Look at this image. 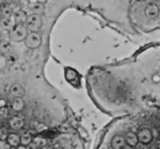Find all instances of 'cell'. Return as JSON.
<instances>
[{
	"instance_id": "1",
	"label": "cell",
	"mask_w": 160,
	"mask_h": 149,
	"mask_svg": "<svg viewBox=\"0 0 160 149\" xmlns=\"http://www.w3.org/2000/svg\"><path fill=\"white\" fill-rule=\"evenodd\" d=\"M28 34V28L24 24H15L10 31L9 36L14 42H21L25 40Z\"/></svg>"
},
{
	"instance_id": "2",
	"label": "cell",
	"mask_w": 160,
	"mask_h": 149,
	"mask_svg": "<svg viewBox=\"0 0 160 149\" xmlns=\"http://www.w3.org/2000/svg\"><path fill=\"white\" fill-rule=\"evenodd\" d=\"M26 27L28 30L29 29L32 32H37L42 25V20L41 18L40 15L38 14H31L30 16H28V18L26 20Z\"/></svg>"
},
{
	"instance_id": "3",
	"label": "cell",
	"mask_w": 160,
	"mask_h": 149,
	"mask_svg": "<svg viewBox=\"0 0 160 149\" xmlns=\"http://www.w3.org/2000/svg\"><path fill=\"white\" fill-rule=\"evenodd\" d=\"M41 43L42 38L37 32H31L25 38V45L28 48H36L40 46Z\"/></svg>"
},
{
	"instance_id": "4",
	"label": "cell",
	"mask_w": 160,
	"mask_h": 149,
	"mask_svg": "<svg viewBox=\"0 0 160 149\" xmlns=\"http://www.w3.org/2000/svg\"><path fill=\"white\" fill-rule=\"evenodd\" d=\"M137 137L139 142L144 144L150 143L152 140V134L151 131L148 129L141 130L138 134Z\"/></svg>"
},
{
	"instance_id": "5",
	"label": "cell",
	"mask_w": 160,
	"mask_h": 149,
	"mask_svg": "<svg viewBox=\"0 0 160 149\" xmlns=\"http://www.w3.org/2000/svg\"><path fill=\"white\" fill-rule=\"evenodd\" d=\"M12 20L15 24H23L26 23L28 15L23 9H18L12 13Z\"/></svg>"
},
{
	"instance_id": "6",
	"label": "cell",
	"mask_w": 160,
	"mask_h": 149,
	"mask_svg": "<svg viewBox=\"0 0 160 149\" xmlns=\"http://www.w3.org/2000/svg\"><path fill=\"white\" fill-rule=\"evenodd\" d=\"M65 76L69 82L72 83V81H75L76 82V85L78 84H79V76H78V73L74 70H73V69H66Z\"/></svg>"
},
{
	"instance_id": "7",
	"label": "cell",
	"mask_w": 160,
	"mask_h": 149,
	"mask_svg": "<svg viewBox=\"0 0 160 149\" xmlns=\"http://www.w3.org/2000/svg\"><path fill=\"white\" fill-rule=\"evenodd\" d=\"M159 12V9L157 5L156 4H150L145 8V15L149 18H155L158 16Z\"/></svg>"
},
{
	"instance_id": "8",
	"label": "cell",
	"mask_w": 160,
	"mask_h": 149,
	"mask_svg": "<svg viewBox=\"0 0 160 149\" xmlns=\"http://www.w3.org/2000/svg\"><path fill=\"white\" fill-rule=\"evenodd\" d=\"M125 138L120 135L115 136L112 140V147L113 149H122L125 146Z\"/></svg>"
},
{
	"instance_id": "9",
	"label": "cell",
	"mask_w": 160,
	"mask_h": 149,
	"mask_svg": "<svg viewBox=\"0 0 160 149\" xmlns=\"http://www.w3.org/2000/svg\"><path fill=\"white\" fill-rule=\"evenodd\" d=\"M9 126L13 130H20L23 126V119L17 117H13L9 121Z\"/></svg>"
},
{
	"instance_id": "10",
	"label": "cell",
	"mask_w": 160,
	"mask_h": 149,
	"mask_svg": "<svg viewBox=\"0 0 160 149\" xmlns=\"http://www.w3.org/2000/svg\"><path fill=\"white\" fill-rule=\"evenodd\" d=\"M125 142L128 144V145L131 147H135V145L138 143V139L137 135L133 132H129L127 134Z\"/></svg>"
},
{
	"instance_id": "11",
	"label": "cell",
	"mask_w": 160,
	"mask_h": 149,
	"mask_svg": "<svg viewBox=\"0 0 160 149\" xmlns=\"http://www.w3.org/2000/svg\"><path fill=\"white\" fill-rule=\"evenodd\" d=\"M0 10H1L2 14L5 17H10L13 13V9H12V6L9 4H6V3H3L1 5Z\"/></svg>"
},
{
	"instance_id": "12",
	"label": "cell",
	"mask_w": 160,
	"mask_h": 149,
	"mask_svg": "<svg viewBox=\"0 0 160 149\" xmlns=\"http://www.w3.org/2000/svg\"><path fill=\"white\" fill-rule=\"evenodd\" d=\"M11 93L16 97V98H21L24 95V89L23 87L19 84H14L11 87Z\"/></svg>"
},
{
	"instance_id": "13",
	"label": "cell",
	"mask_w": 160,
	"mask_h": 149,
	"mask_svg": "<svg viewBox=\"0 0 160 149\" xmlns=\"http://www.w3.org/2000/svg\"><path fill=\"white\" fill-rule=\"evenodd\" d=\"M2 27L4 30H8V31H11L15 26L14 24V21L12 18L10 17H5L1 22Z\"/></svg>"
},
{
	"instance_id": "14",
	"label": "cell",
	"mask_w": 160,
	"mask_h": 149,
	"mask_svg": "<svg viewBox=\"0 0 160 149\" xmlns=\"http://www.w3.org/2000/svg\"><path fill=\"white\" fill-rule=\"evenodd\" d=\"M8 143L9 144L10 146L16 147L20 144V137H19L17 134H11L8 136L7 137Z\"/></svg>"
},
{
	"instance_id": "15",
	"label": "cell",
	"mask_w": 160,
	"mask_h": 149,
	"mask_svg": "<svg viewBox=\"0 0 160 149\" xmlns=\"http://www.w3.org/2000/svg\"><path fill=\"white\" fill-rule=\"evenodd\" d=\"M24 103H23V100L21 98H15L12 102V108L16 111L21 110L23 108Z\"/></svg>"
},
{
	"instance_id": "16",
	"label": "cell",
	"mask_w": 160,
	"mask_h": 149,
	"mask_svg": "<svg viewBox=\"0 0 160 149\" xmlns=\"http://www.w3.org/2000/svg\"><path fill=\"white\" fill-rule=\"evenodd\" d=\"M31 10L33 11V12H34V14H38V15H39L40 13L43 12L44 11L43 4L37 2L35 3V4L32 5V6H31Z\"/></svg>"
},
{
	"instance_id": "17",
	"label": "cell",
	"mask_w": 160,
	"mask_h": 149,
	"mask_svg": "<svg viewBox=\"0 0 160 149\" xmlns=\"http://www.w3.org/2000/svg\"><path fill=\"white\" fill-rule=\"evenodd\" d=\"M31 142V137L29 134L26 133V134H22V136L20 137V143L22 144V145L23 146H28V145H30Z\"/></svg>"
},
{
	"instance_id": "18",
	"label": "cell",
	"mask_w": 160,
	"mask_h": 149,
	"mask_svg": "<svg viewBox=\"0 0 160 149\" xmlns=\"http://www.w3.org/2000/svg\"><path fill=\"white\" fill-rule=\"evenodd\" d=\"M47 142L45 138L41 137H37L34 139V144L37 147H44L46 145Z\"/></svg>"
},
{
	"instance_id": "19",
	"label": "cell",
	"mask_w": 160,
	"mask_h": 149,
	"mask_svg": "<svg viewBox=\"0 0 160 149\" xmlns=\"http://www.w3.org/2000/svg\"><path fill=\"white\" fill-rule=\"evenodd\" d=\"M11 146L8 142L5 141H0V149H10Z\"/></svg>"
},
{
	"instance_id": "20",
	"label": "cell",
	"mask_w": 160,
	"mask_h": 149,
	"mask_svg": "<svg viewBox=\"0 0 160 149\" xmlns=\"http://www.w3.org/2000/svg\"><path fill=\"white\" fill-rule=\"evenodd\" d=\"M135 148L136 149H148V147H147L146 144L142 143V142L138 143L137 145H135Z\"/></svg>"
},
{
	"instance_id": "21",
	"label": "cell",
	"mask_w": 160,
	"mask_h": 149,
	"mask_svg": "<svg viewBox=\"0 0 160 149\" xmlns=\"http://www.w3.org/2000/svg\"><path fill=\"white\" fill-rule=\"evenodd\" d=\"M27 149H37V146L34 143H31L27 146Z\"/></svg>"
},
{
	"instance_id": "22",
	"label": "cell",
	"mask_w": 160,
	"mask_h": 149,
	"mask_svg": "<svg viewBox=\"0 0 160 149\" xmlns=\"http://www.w3.org/2000/svg\"><path fill=\"white\" fill-rule=\"evenodd\" d=\"M155 147H156L157 149H160V140L157 141V142H156V145H155Z\"/></svg>"
},
{
	"instance_id": "23",
	"label": "cell",
	"mask_w": 160,
	"mask_h": 149,
	"mask_svg": "<svg viewBox=\"0 0 160 149\" xmlns=\"http://www.w3.org/2000/svg\"><path fill=\"white\" fill-rule=\"evenodd\" d=\"M36 1H37V2L42 3V4H44V3L48 1V0H36Z\"/></svg>"
},
{
	"instance_id": "24",
	"label": "cell",
	"mask_w": 160,
	"mask_h": 149,
	"mask_svg": "<svg viewBox=\"0 0 160 149\" xmlns=\"http://www.w3.org/2000/svg\"><path fill=\"white\" fill-rule=\"evenodd\" d=\"M122 149H134V148H133V147L130 146V145H125V146Z\"/></svg>"
},
{
	"instance_id": "25",
	"label": "cell",
	"mask_w": 160,
	"mask_h": 149,
	"mask_svg": "<svg viewBox=\"0 0 160 149\" xmlns=\"http://www.w3.org/2000/svg\"><path fill=\"white\" fill-rule=\"evenodd\" d=\"M17 149H27L26 146H23V145H21V146H19Z\"/></svg>"
},
{
	"instance_id": "26",
	"label": "cell",
	"mask_w": 160,
	"mask_h": 149,
	"mask_svg": "<svg viewBox=\"0 0 160 149\" xmlns=\"http://www.w3.org/2000/svg\"><path fill=\"white\" fill-rule=\"evenodd\" d=\"M148 149H157V148H156V147L154 146V147H152V148H148Z\"/></svg>"
},
{
	"instance_id": "27",
	"label": "cell",
	"mask_w": 160,
	"mask_h": 149,
	"mask_svg": "<svg viewBox=\"0 0 160 149\" xmlns=\"http://www.w3.org/2000/svg\"><path fill=\"white\" fill-rule=\"evenodd\" d=\"M10 149H15V148H14V147H12V148H10Z\"/></svg>"
}]
</instances>
